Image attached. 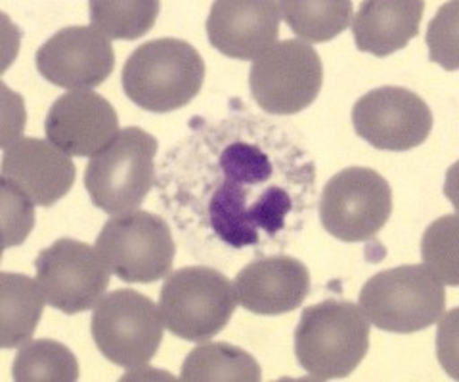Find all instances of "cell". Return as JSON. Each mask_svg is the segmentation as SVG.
Instances as JSON below:
<instances>
[{
	"instance_id": "1",
	"label": "cell",
	"mask_w": 459,
	"mask_h": 382,
	"mask_svg": "<svg viewBox=\"0 0 459 382\" xmlns=\"http://www.w3.org/2000/svg\"><path fill=\"white\" fill-rule=\"evenodd\" d=\"M224 136V131H214V144H207L214 155L199 174L204 220L222 243L241 249L256 245L261 235L280 233L295 197L278 180L276 163L261 144Z\"/></svg>"
},
{
	"instance_id": "2",
	"label": "cell",
	"mask_w": 459,
	"mask_h": 382,
	"mask_svg": "<svg viewBox=\"0 0 459 382\" xmlns=\"http://www.w3.org/2000/svg\"><path fill=\"white\" fill-rule=\"evenodd\" d=\"M205 62L180 38H157L138 47L123 67L128 100L152 113L188 106L204 87Z\"/></svg>"
},
{
	"instance_id": "3",
	"label": "cell",
	"mask_w": 459,
	"mask_h": 382,
	"mask_svg": "<svg viewBox=\"0 0 459 382\" xmlns=\"http://www.w3.org/2000/svg\"><path fill=\"white\" fill-rule=\"evenodd\" d=\"M369 350L368 318L347 301L327 299L308 306L295 329L299 365L318 380L349 377Z\"/></svg>"
},
{
	"instance_id": "4",
	"label": "cell",
	"mask_w": 459,
	"mask_h": 382,
	"mask_svg": "<svg viewBox=\"0 0 459 382\" xmlns=\"http://www.w3.org/2000/svg\"><path fill=\"white\" fill-rule=\"evenodd\" d=\"M157 146L138 126L119 131L86 165L84 188L92 203L115 216L138 210L153 186Z\"/></svg>"
},
{
	"instance_id": "5",
	"label": "cell",
	"mask_w": 459,
	"mask_h": 382,
	"mask_svg": "<svg viewBox=\"0 0 459 382\" xmlns=\"http://www.w3.org/2000/svg\"><path fill=\"white\" fill-rule=\"evenodd\" d=\"M444 308V283L425 264L379 272L360 291L364 316L386 333L423 331L440 319Z\"/></svg>"
},
{
	"instance_id": "6",
	"label": "cell",
	"mask_w": 459,
	"mask_h": 382,
	"mask_svg": "<svg viewBox=\"0 0 459 382\" xmlns=\"http://www.w3.org/2000/svg\"><path fill=\"white\" fill-rule=\"evenodd\" d=\"M238 304L230 279L207 266H188L170 274L160 296L165 327L190 343H204L219 335Z\"/></svg>"
},
{
	"instance_id": "7",
	"label": "cell",
	"mask_w": 459,
	"mask_h": 382,
	"mask_svg": "<svg viewBox=\"0 0 459 382\" xmlns=\"http://www.w3.org/2000/svg\"><path fill=\"white\" fill-rule=\"evenodd\" d=\"M96 249L113 276L142 285L167 277L177 252L169 224L148 210L108 220L96 239Z\"/></svg>"
},
{
	"instance_id": "8",
	"label": "cell",
	"mask_w": 459,
	"mask_h": 382,
	"mask_svg": "<svg viewBox=\"0 0 459 382\" xmlns=\"http://www.w3.org/2000/svg\"><path fill=\"white\" fill-rule=\"evenodd\" d=\"M163 318L146 294L119 289L94 308L91 331L100 353L125 369L148 365L163 341Z\"/></svg>"
},
{
	"instance_id": "9",
	"label": "cell",
	"mask_w": 459,
	"mask_h": 382,
	"mask_svg": "<svg viewBox=\"0 0 459 382\" xmlns=\"http://www.w3.org/2000/svg\"><path fill=\"white\" fill-rule=\"evenodd\" d=\"M324 84L318 52L307 40L276 42L253 60L249 89L253 100L270 115H295L310 107Z\"/></svg>"
},
{
	"instance_id": "10",
	"label": "cell",
	"mask_w": 459,
	"mask_h": 382,
	"mask_svg": "<svg viewBox=\"0 0 459 382\" xmlns=\"http://www.w3.org/2000/svg\"><path fill=\"white\" fill-rule=\"evenodd\" d=\"M391 212L389 182L366 166L344 168L325 183L320 197L324 230L347 243L368 242L377 235Z\"/></svg>"
},
{
	"instance_id": "11",
	"label": "cell",
	"mask_w": 459,
	"mask_h": 382,
	"mask_svg": "<svg viewBox=\"0 0 459 382\" xmlns=\"http://www.w3.org/2000/svg\"><path fill=\"white\" fill-rule=\"evenodd\" d=\"M35 267L47 304L67 316L91 310L109 287L111 270L102 254L69 237L40 250Z\"/></svg>"
},
{
	"instance_id": "12",
	"label": "cell",
	"mask_w": 459,
	"mask_h": 382,
	"mask_svg": "<svg viewBox=\"0 0 459 382\" xmlns=\"http://www.w3.org/2000/svg\"><path fill=\"white\" fill-rule=\"evenodd\" d=\"M356 134L385 151H408L421 146L433 131V113L418 94L383 87L364 94L352 109Z\"/></svg>"
},
{
	"instance_id": "13",
	"label": "cell",
	"mask_w": 459,
	"mask_h": 382,
	"mask_svg": "<svg viewBox=\"0 0 459 382\" xmlns=\"http://www.w3.org/2000/svg\"><path fill=\"white\" fill-rule=\"evenodd\" d=\"M37 69L54 87L92 90L115 67L111 38L96 27H65L37 50Z\"/></svg>"
},
{
	"instance_id": "14",
	"label": "cell",
	"mask_w": 459,
	"mask_h": 382,
	"mask_svg": "<svg viewBox=\"0 0 459 382\" xmlns=\"http://www.w3.org/2000/svg\"><path fill=\"white\" fill-rule=\"evenodd\" d=\"M47 138L74 157H92L119 132L117 111L92 90H71L52 104Z\"/></svg>"
},
{
	"instance_id": "15",
	"label": "cell",
	"mask_w": 459,
	"mask_h": 382,
	"mask_svg": "<svg viewBox=\"0 0 459 382\" xmlns=\"http://www.w3.org/2000/svg\"><path fill=\"white\" fill-rule=\"evenodd\" d=\"M211 47L234 60H256L280 37L276 0H214L207 18Z\"/></svg>"
},
{
	"instance_id": "16",
	"label": "cell",
	"mask_w": 459,
	"mask_h": 382,
	"mask_svg": "<svg viewBox=\"0 0 459 382\" xmlns=\"http://www.w3.org/2000/svg\"><path fill=\"white\" fill-rule=\"evenodd\" d=\"M3 178L12 182L29 201L52 207L75 183L71 155L40 138L13 141L3 155Z\"/></svg>"
},
{
	"instance_id": "17",
	"label": "cell",
	"mask_w": 459,
	"mask_h": 382,
	"mask_svg": "<svg viewBox=\"0 0 459 382\" xmlns=\"http://www.w3.org/2000/svg\"><path fill=\"white\" fill-rule=\"evenodd\" d=\"M239 304L258 316L290 314L310 293L308 267L293 257L255 260L236 276Z\"/></svg>"
},
{
	"instance_id": "18",
	"label": "cell",
	"mask_w": 459,
	"mask_h": 382,
	"mask_svg": "<svg viewBox=\"0 0 459 382\" xmlns=\"http://www.w3.org/2000/svg\"><path fill=\"white\" fill-rule=\"evenodd\" d=\"M425 0H364L352 21L356 48L385 58L420 35Z\"/></svg>"
},
{
	"instance_id": "19",
	"label": "cell",
	"mask_w": 459,
	"mask_h": 382,
	"mask_svg": "<svg viewBox=\"0 0 459 382\" xmlns=\"http://www.w3.org/2000/svg\"><path fill=\"white\" fill-rule=\"evenodd\" d=\"M45 302L35 279L12 272L0 276V346L12 350L31 341Z\"/></svg>"
},
{
	"instance_id": "20",
	"label": "cell",
	"mask_w": 459,
	"mask_h": 382,
	"mask_svg": "<svg viewBox=\"0 0 459 382\" xmlns=\"http://www.w3.org/2000/svg\"><path fill=\"white\" fill-rule=\"evenodd\" d=\"M261 378V365L251 353L226 343L194 348L180 371L184 382H258Z\"/></svg>"
},
{
	"instance_id": "21",
	"label": "cell",
	"mask_w": 459,
	"mask_h": 382,
	"mask_svg": "<svg viewBox=\"0 0 459 382\" xmlns=\"http://www.w3.org/2000/svg\"><path fill=\"white\" fill-rule=\"evenodd\" d=\"M290 30L307 42H327L352 25V0H280Z\"/></svg>"
},
{
	"instance_id": "22",
	"label": "cell",
	"mask_w": 459,
	"mask_h": 382,
	"mask_svg": "<svg viewBox=\"0 0 459 382\" xmlns=\"http://www.w3.org/2000/svg\"><path fill=\"white\" fill-rule=\"evenodd\" d=\"M12 378L18 382H75L79 363L67 346L48 338L22 344L12 365Z\"/></svg>"
},
{
	"instance_id": "23",
	"label": "cell",
	"mask_w": 459,
	"mask_h": 382,
	"mask_svg": "<svg viewBox=\"0 0 459 382\" xmlns=\"http://www.w3.org/2000/svg\"><path fill=\"white\" fill-rule=\"evenodd\" d=\"M91 23L117 40H136L152 31L160 16V0H89Z\"/></svg>"
},
{
	"instance_id": "24",
	"label": "cell",
	"mask_w": 459,
	"mask_h": 382,
	"mask_svg": "<svg viewBox=\"0 0 459 382\" xmlns=\"http://www.w3.org/2000/svg\"><path fill=\"white\" fill-rule=\"evenodd\" d=\"M421 259L444 285L459 287V215H446L429 225L421 239Z\"/></svg>"
},
{
	"instance_id": "25",
	"label": "cell",
	"mask_w": 459,
	"mask_h": 382,
	"mask_svg": "<svg viewBox=\"0 0 459 382\" xmlns=\"http://www.w3.org/2000/svg\"><path fill=\"white\" fill-rule=\"evenodd\" d=\"M429 60L446 71H459V0L442 4L427 30Z\"/></svg>"
},
{
	"instance_id": "26",
	"label": "cell",
	"mask_w": 459,
	"mask_h": 382,
	"mask_svg": "<svg viewBox=\"0 0 459 382\" xmlns=\"http://www.w3.org/2000/svg\"><path fill=\"white\" fill-rule=\"evenodd\" d=\"M3 186V216H4V247L22 245L35 224V203L13 186L6 178H0Z\"/></svg>"
},
{
	"instance_id": "27",
	"label": "cell",
	"mask_w": 459,
	"mask_h": 382,
	"mask_svg": "<svg viewBox=\"0 0 459 382\" xmlns=\"http://www.w3.org/2000/svg\"><path fill=\"white\" fill-rule=\"evenodd\" d=\"M437 358L444 373L459 380V308L444 314L438 323Z\"/></svg>"
},
{
	"instance_id": "28",
	"label": "cell",
	"mask_w": 459,
	"mask_h": 382,
	"mask_svg": "<svg viewBox=\"0 0 459 382\" xmlns=\"http://www.w3.org/2000/svg\"><path fill=\"white\" fill-rule=\"evenodd\" d=\"M444 195L448 197V201L454 205L459 215V161H455L446 173V180H444Z\"/></svg>"
}]
</instances>
